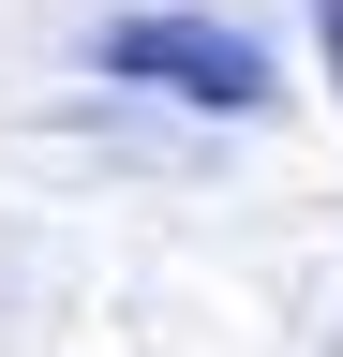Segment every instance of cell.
Returning a JSON list of instances; mask_svg holds the SVG:
<instances>
[{
  "mask_svg": "<svg viewBox=\"0 0 343 357\" xmlns=\"http://www.w3.org/2000/svg\"><path fill=\"white\" fill-rule=\"evenodd\" d=\"M328 60H343V0H328Z\"/></svg>",
  "mask_w": 343,
  "mask_h": 357,
  "instance_id": "cell-2",
  "label": "cell"
},
{
  "mask_svg": "<svg viewBox=\"0 0 343 357\" xmlns=\"http://www.w3.org/2000/svg\"><path fill=\"white\" fill-rule=\"evenodd\" d=\"M105 75L194 89V105H269V60H254L239 30H209V15H119V30H105Z\"/></svg>",
  "mask_w": 343,
  "mask_h": 357,
  "instance_id": "cell-1",
  "label": "cell"
}]
</instances>
